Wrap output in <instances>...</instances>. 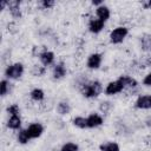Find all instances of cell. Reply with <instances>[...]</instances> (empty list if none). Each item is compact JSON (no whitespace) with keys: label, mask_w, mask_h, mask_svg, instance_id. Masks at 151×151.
Segmentation results:
<instances>
[{"label":"cell","mask_w":151,"mask_h":151,"mask_svg":"<svg viewBox=\"0 0 151 151\" xmlns=\"http://www.w3.org/2000/svg\"><path fill=\"white\" fill-rule=\"evenodd\" d=\"M80 92L85 98H96L103 92V85L100 81H87L80 86Z\"/></svg>","instance_id":"6da1fadb"},{"label":"cell","mask_w":151,"mask_h":151,"mask_svg":"<svg viewBox=\"0 0 151 151\" xmlns=\"http://www.w3.org/2000/svg\"><path fill=\"white\" fill-rule=\"evenodd\" d=\"M24 73V65L21 63H14L6 67L5 77L7 79H19Z\"/></svg>","instance_id":"7a4b0ae2"},{"label":"cell","mask_w":151,"mask_h":151,"mask_svg":"<svg viewBox=\"0 0 151 151\" xmlns=\"http://www.w3.org/2000/svg\"><path fill=\"white\" fill-rule=\"evenodd\" d=\"M129 34V29L125 26H118L113 28L110 33V41L112 44H120L124 41L126 35Z\"/></svg>","instance_id":"3957f363"},{"label":"cell","mask_w":151,"mask_h":151,"mask_svg":"<svg viewBox=\"0 0 151 151\" xmlns=\"http://www.w3.org/2000/svg\"><path fill=\"white\" fill-rule=\"evenodd\" d=\"M125 88L124 84L122 83L120 79H117L114 81H111L107 84L106 88H105V93L107 96H113V94H117V93H120Z\"/></svg>","instance_id":"277c9868"},{"label":"cell","mask_w":151,"mask_h":151,"mask_svg":"<svg viewBox=\"0 0 151 151\" xmlns=\"http://www.w3.org/2000/svg\"><path fill=\"white\" fill-rule=\"evenodd\" d=\"M27 133H28V137L31 139H34V138H38L44 132V126L40 124V123H32L27 126L26 129Z\"/></svg>","instance_id":"5b68a950"},{"label":"cell","mask_w":151,"mask_h":151,"mask_svg":"<svg viewBox=\"0 0 151 151\" xmlns=\"http://www.w3.org/2000/svg\"><path fill=\"white\" fill-rule=\"evenodd\" d=\"M101 60H103V55L100 53H92V54L88 55L87 61H86V65L91 70H97V68L100 67Z\"/></svg>","instance_id":"8992f818"},{"label":"cell","mask_w":151,"mask_h":151,"mask_svg":"<svg viewBox=\"0 0 151 151\" xmlns=\"http://www.w3.org/2000/svg\"><path fill=\"white\" fill-rule=\"evenodd\" d=\"M134 106L140 110H149L151 109V94H143L139 96L134 103Z\"/></svg>","instance_id":"52a82bcc"},{"label":"cell","mask_w":151,"mask_h":151,"mask_svg":"<svg viewBox=\"0 0 151 151\" xmlns=\"http://www.w3.org/2000/svg\"><path fill=\"white\" fill-rule=\"evenodd\" d=\"M20 1L18 0H11L8 1V9H9V13L14 18V19H20L21 18V9H20Z\"/></svg>","instance_id":"ba28073f"},{"label":"cell","mask_w":151,"mask_h":151,"mask_svg":"<svg viewBox=\"0 0 151 151\" xmlns=\"http://www.w3.org/2000/svg\"><path fill=\"white\" fill-rule=\"evenodd\" d=\"M104 26H105V22L104 21H101L100 19H91L90 20V22H88V31L91 32V33H94V34H97V33H99V32H101V29L104 28Z\"/></svg>","instance_id":"9c48e42d"},{"label":"cell","mask_w":151,"mask_h":151,"mask_svg":"<svg viewBox=\"0 0 151 151\" xmlns=\"http://www.w3.org/2000/svg\"><path fill=\"white\" fill-rule=\"evenodd\" d=\"M86 119H87V127L90 129L98 127L103 124V117L99 116L98 113H91Z\"/></svg>","instance_id":"30bf717a"},{"label":"cell","mask_w":151,"mask_h":151,"mask_svg":"<svg viewBox=\"0 0 151 151\" xmlns=\"http://www.w3.org/2000/svg\"><path fill=\"white\" fill-rule=\"evenodd\" d=\"M96 14H97V18L98 19H100L101 21H106L109 18H110V8L107 7V6H105V5H101V6H99V7H97L96 8Z\"/></svg>","instance_id":"8fae6325"},{"label":"cell","mask_w":151,"mask_h":151,"mask_svg":"<svg viewBox=\"0 0 151 151\" xmlns=\"http://www.w3.org/2000/svg\"><path fill=\"white\" fill-rule=\"evenodd\" d=\"M139 44H140V48L144 52H150L151 51V35L150 34H143L140 35L139 39Z\"/></svg>","instance_id":"7c38bea8"},{"label":"cell","mask_w":151,"mask_h":151,"mask_svg":"<svg viewBox=\"0 0 151 151\" xmlns=\"http://www.w3.org/2000/svg\"><path fill=\"white\" fill-rule=\"evenodd\" d=\"M66 76V67L64 63H58L53 67V78L54 79H61Z\"/></svg>","instance_id":"4fadbf2b"},{"label":"cell","mask_w":151,"mask_h":151,"mask_svg":"<svg viewBox=\"0 0 151 151\" xmlns=\"http://www.w3.org/2000/svg\"><path fill=\"white\" fill-rule=\"evenodd\" d=\"M39 59H40V61H41V64H42L44 66L52 65L53 61H54V53L51 52V51H46V52H44V53L39 57Z\"/></svg>","instance_id":"5bb4252c"},{"label":"cell","mask_w":151,"mask_h":151,"mask_svg":"<svg viewBox=\"0 0 151 151\" xmlns=\"http://www.w3.org/2000/svg\"><path fill=\"white\" fill-rule=\"evenodd\" d=\"M21 126V118L20 116H11L9 119L7 120V127L12 130H18Z\"/></svg>","instance_id":"9a60e30c"},{"label":"cell","mask_w":151,"mask_h":151,"mask_svg":"<svg viewBox=\"0 0 151 151\" xmlns=\"http://www.w3.org/2000/svg\"><path fill=\"white\" fill-rule=\"evenodd\" d=\"M119 79L122 80V83L124 84V86L125 87H129V88H133V87H136L138 85L137 80L134 78L130 77V76H122V77H119Z\"/></svg>","instance_id":"2e32d148"},{"label":"cell","mask_w":151,"mask_h":151,"mask_svg":"<svg viewBox=\"0 0 151 151\" xmlns=\"http://www.w3.org/2000/svg\"><path fill=\"white\" fill-rule=\"evenodd\" d=\"M57 112L61 116H65V114H68L71 112V106L67 101H59L57 104Z\"/></svg>","instance_id":"e0dca14e"},{"label":"cell","mask_w":151,"mask_h":151,"mask_svg":"<svg viewBox=\"0 0 151 151\" xmlns=\"http://www.w3.org/2000/svg\"><path fill=\"white\" fill-rule=\"evenodd\" d=\"M99 149H100V151H120L119 145L117 143H114V142L103 143V144H100Z\"/></svg>","instance_id":"ac0fdd59"},{"label":"cell","mask_w":151,"mask_h":151,"mask_svg":"<svg viewBox=\"0 0 151 151\" xmlns=\"http://www.w3.org/2000/svg\"><path fill=\"white\" fill-rule=\"evenodd\" d=\"M29 96H31V98H32L33 100H35V101H41V100H44V98H45L44 91H42L41 88H38V87L33 88V90L31 91Z\"/></svg>","instance_id":"d6986e66"},{"label":"cell","mask_w":151,"mask_h":151,"mask_svg":"<svg viewBox=\"0 0 151 151\" xmlns=\"http://www.w3.org/2000/svg\"><path fill=\"white\" fill-rule=\"evenodd\" d=\"M11 91V84L7 79H2L0 81V94L1 97H5Z\"/></svg>","instance_id":"ffe728a7"},{"label":"cell","mask_w":151,"mask_h":151,"mask_svg":"<svg viewBox=\"0 0 151 151\" xmlns=\"http://www.w3.org/2000/svg\"><path fill=\"white\" fill-rule=\"evenodd\" d=\"M17 139H18V142H19L20 144H27V143L31 140V138L28 137V133H27L26 129H22V130L19 131Z\"/></svg>","instance_id":"44dd1931"},{"label":"cell","mask_w":151,"mask_h":151,"mask_svg":"<svg viewBox=\"0 0 151 151\" xmlns=\"http://www.w3.org/2000/svg\"><path fill=\"white\" fill-rule=\"evenodd\" d=\"M73 125L79 129H86L87 127V119L84 117H76L73 119Z\"/></svg>","instance_id":"7402d4cb"},{"label":"cell","mask_w":151,"mask_h":151,"mask_svg":"<svg viewBox=\"0 0 151 151\" xmlns=\"http://www.w3.org/2000/svg\"><path fill=\"white\" fill-rule=\"evenodd\" d=\"M45 72H46V68L45 66H41V65H34L32 68V74L35 77H42Z\"/></svg>","instance_id":"603a6c76"},{"label":"cell","mask_w":151,"mask_h":151,"mask_svg":"<svg viewBox=\"0 0 151 151\" xmlns=\"http://www.w3.org/2000/svg\"><path fill=\"white\" fill-rule=\"evenodd\" d=\"M78 150H79L78 144L72 143V142L64 144V145L61 146V149H60V151H78Z\"/></svg>","instance_id":"cb8c5ba5"},{"label":"cell","mask_w":151,"mask_h":151,"mask_svg":"<svg viewBox=\"0 0 151 151\" xmlns=\"http://www.w3.org/2000/svg\"><path fill=\"white\" fill-rule=\"evenodd\" d=\"M6 111H7L11 116H19V113H20L19 105H17V104H12V105H9V106L6 109Z\"/></svg>","instance_id":"d4e9b609"},{"label":"cell","mask_w":151,"mask_h":151,"mask_svg":"<svg viewBox=\"0 0 151 151\" xmlns=\"http://www.w3.org/2000/svg\"><path fill=\"white\" fill-rule=\"evenodd\" d=\"M46 51H48L45 46H34L33 47V51H32V54L33 55H35V57H40L44 52H46Z\"/></svg>","instance_id":"484cf974"},{"label":"cell","mask_w":151,"mask_h":151,"mask_svg":"<svg viewBox=\"0 0 151 151\" xmlns=\"http://www.w3.org/2000/svg\"><path fill=\"white\" fill-rule=\"evenodd\" d=\"M112 107V104L110 101H101L100 105H99V110L103 112V113H107Z\"/></svg>","instance_id":"4316f807"},{"label":"cell","mask_w":151,"mask_h":151,"mask_svg":"<svg viewBox=\"0 0 151 151\" xmlns=\"http://www.w3.org/2000/svg\"><path fill=\"white\" fill-rule=\"evenodd\" d=\"M40 5L42 6V8L50 9V8H52V7L55 5V2H54L53 0H41V1H40Z\"/></svg>","instance_id":"83f0119b"},{"label":"cell","mask_w":151,"mask_h":151,"mask_svg":"<svg viewBox=\"0 0 151 151\" xmlns=\"http://www.w3.org/2000/svg\"><path fill=\"white\" fill-rule=\"evenodd\" d=\"M143 84H144L145 86H151V72L147 73V74L144 77V79H143Z\"/></svg>","instance_id":"f1b7e54d"},{"label":"cell","mask_w":151,"mask_h":151,"mask_svg":"<svg viewBox=\"0 0 151 151\" xmlns=\"http://www.w3.org/2000/svg\"><path fill=\"white\" fill-rule=\"evenodd\" d=\"M142 7L144 9H150L151 8V0H144V1H142Z\"/></svg>","instance_id":"f546056e"},{"label":"cell","mask_w":151,"mask_h":151,"mask_svg":"<svg viewBox=\"0 0 151 151\" xmlns=\"http://www.w3.org/2000/svg\"><path fill=\"white\" fill-rule=\"evenodd\" d=\"M91 4H92V5H96L97 7H99V6L104 5V4H103V0H93Z\"/></svg>","instance_id":"4dcf8cb0"}]
</instances>
